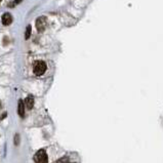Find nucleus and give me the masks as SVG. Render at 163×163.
Returning <instances> with one entry per match:
<instances>
[{
  "mask_svg": "<svg viewBox=\"0 0 163 163\" xmlns=\"http://www.w3.org/2000/svg\"><path fill=\"white\" fill-rule=\"evenodd\" d=\"M25 105H26V107L28 109L33 108V106H34V98H33V97L29 95V97L26 98V101H25Z\"/></svg>",
  "mask_w": 163,
  "mask_h": 163,
  "instance_id": "obj_6",
  "label": "nucleus"
},
{
  "mask_svg": "<svg viewBox=\"0 0 163 163\" xmlns=\"http://www.w3.org/2000/svg\"><path fill=\"white\" fill-rule=\"evenodd\" d=\"M17 113H19L20 117H24V115H25V106H24V102L22 100L19 101V106H17Z\"/></svg>",
  "mask_w": 163,
  "mask_h": 163,
  "instance_id": "obj_5",
  "label": "nucleus"
},
{
  "mask_svg": "<svg viewBox=\"0 0 163 163\" xmlns=\"http://www.w3.org/2000/svg\"><path fill=\"white\" fill-rule=\"evenodd\" d=\"M1 1H2V0H0V3H1Z\"/></svg>",
  "mask_w": 163,
  "mask_h": 163,
  "instance_id": "obj_9",
  "label": "nucleus"
},
{
  "mask_svg": "<svg viewBox=\"0 0 163 163\" xmlns=\"http://www.w3.org/2000/svg\"><path fill=\"white\" fill-rule=\"evenodd\" d=\"M2 24L4 25V26H8V25L12 24V17L10 16V13H4V15L2 16Z\"/></svg>",
  "mask_w": 163,
  "mask_h": 163,
  "instance_id": "obj_4",
  "label": "nucleus"
},
{
  "mask_svg": "<svg viewBox=\"0 0 163 163\" xmlns=\"http://www.w3.org/2000/svg\"><path fill=\"white\" fill-rule=\"evenodd\" d=\"M0 107H1V105H0Z\"/></svg>",
  "mask_w": 163,
  "mask_h": 163,
  "instance_id": "obj_10",
  "label": "nucleus"
},
{
  "mask_svg": "<svg viewBox=\"0 0 163 163\" xmlns=\"http://www.w3.org/2000/svg\"><path fill=\"white\" fill-rule=\"evenodd\" d=\"M30 35H31V26H28L27 29H26V34H25V38L29 39L30 38Z\"/></svg>",
  "mask_w": 163,
  "mask_h": 163,
  "instance_id": "obj_7",
  "label": "nucleus"
},
{
  "mask_svg": "<svg viewBox=\"0 0 163 163\" xmlns=\"http://www.w3.org/2000/svg\"><path fill=\"white\" fill-rule=\"evenodd\" d=\"M45 26H46V20H45V17H38L37 21H36V28H37V30L39 32L44 31Z\"/></svg>",
  "mask_w": 163,
  "mask_h": 163,
  "instance_id": "obj_3",
  "label": "nucleus"
},
{
  "mask_svg": "<svg viewBox=\"0 0 163 163\" xmlns=\"http://www.w3.org/2000/svg\"><path fill=\"white\" fill-rule=\"evenodd\" d=\"M34 161L36 163H47V155L46 152L43 149L36 152V154L34 155Z\"/></svg>",
  "mask_w": 163,
  "mask_h": 163,
  "instance_id": "obj_2",
  "label": "nucleus"
},
{
  "mask_svg": "<svg viewBox=\"0 0 163 163\" xmlns=\"http://www.w3.org/2000/svg\"><path fill=\"white\" fill-rule=\"evenodd\" d=\"M22 0H15V2H13V4H17V3H20Z\"/></svg>",
  "mask_w": 163,
  "mask_h": 163,
  "instance_id": "obj_8",
  "label": "nucleus"
},
{
  "mask_svg": "<svg viewBox=\"0 0 163 163\" xmlns=\"http://www.w3.org/2000/svg\"><path fill=\"white\" fill-rule=\"evenodd\" d=\"M46 71V64L42 61H37L34 63L33 65V72L36 76H41L43 75Z\"/></svg>",
  "mask_w": 163,
  "mask_h": 163,
  "instance_id": "obj_1",
  "label": "nucleus"
}]
</instances>
